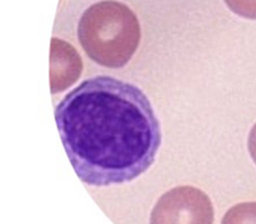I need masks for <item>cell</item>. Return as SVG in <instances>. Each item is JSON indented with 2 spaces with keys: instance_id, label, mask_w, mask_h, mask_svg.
Segmentation results:
<instances>
[{
  "instance_id": "6da1fadb",
  "label": "cell",
  "mask_w": 256,
  "mask_h": 224,
  "mask_svg": "<svg viewBox=\"0 0 256 224\" xmlns=\"http://www.w3.org/2000/svg\"><path fill=\"white\" fill-rule=\"evenodd\" d=\"M66 154L82 182L103 188L131 182L150 169L162 143L150 101L112 76L86 80L54 109Z\"/></svg>"
},
{
  "instance_id": "7a4b0ae2",
  "label": "cell",
  "mask_w": 256,
  "mask_h": 224,
  "mask_svg": "<svg viewBox=\"0 0 256 224\" xmlns=\"http://www.w3.org/2000/svg\"><path fill=\"white\" fill-rule=\"evenodd\" d=\"M78 40L88 57L108 68H120L136 52L141 38L137 16L124 4L105 0L82 16Z\"/></svg>"
},
{
  "instance_id": "3957f363",
  "label": "cell",
  "mask_w": 256,
  "mask_h": 224,
  "mask_svg": "<svg viewBox=\"0 0 256 224\" xmlns=\"http://www.w3.org/2000/svg\"><path fill=\"white\" fill-rule=\"evenodd\" d=\"M210 198L194 186H178L164 194L152 211L150 224H213Z\"/></svg>"
},
{
  "instance_id": "277c9868",
  "label": "cell",
  "mask_w": 256,
  "mask_h": 224,
  "mask_svg": "<svg viewBox=\"0 0 256 224\" xmlns=\"http://www.w3.org/2000/svg\"><path fill=\"white\" fill-rule=\"evenodd\" d=\"M220 224H256V202L234 204L224 214Z\"/></svg>"
},
{
  "instance_id": "5b68a950",
  "label": "cell",
  "mask_w": 256,
  "mask_h": 224,
  "mask_svg": "<svg viewBox=\"0 0 256 224\" xmlns=\"http://www.w3.org/2000/svg\"><path fill=\"white\" fill-rule=\"evenodd\" d=\"M226 6L238 16L256 20V0H224Z\"/></svg>"
},
{
  "instance_id": "8992f818",
  "label": "cell",
  "mask_w": 256,
  "mask_h": 224,
  "mask_svg": "<svg viewBox=\"0 0 256 224\" xmlns=\"http://www.w3.org/2000/svg\"><path fill=\"white\" fill-rule=\"evenodd\" d=\"M248 149L251 158L256 164V124L250 130L249 138H248Z\"/></svg>"
}]
</instances>
